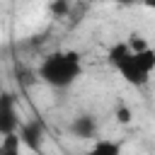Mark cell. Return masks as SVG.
<instances>
[{
  "label": "cell",
  "mask_w": 155,
  "mask_h": 155,
  "mask_svg": "<svg viewBox=\"0 0 155 155\" xmlns=\"http://www.w3.org/2000/svg\"><path fill=\"white\" fill-rule=\"evenodd\" d=\"M85 155H121V143L111 138H97Z\"/></svg>",
  "instance_id": "6"
},
{
  "label": "cell",
  "mask_w": 155,
  "mask_h": 155,
  "mask_svg": "<svg viewBox=\"0 0 155 155\" xmlns=\"http://www.w3.org/2000/svg\"><path fill=\"white\" fill-rule=\"evenodd\" d=\"M109 65L133 87H143L150 82V75L155 70V51L148 46L143 51H131L126 41L114 44L107 53Z\"/></svg>",
  "instance_id": "1"
},
{
  "label": "cell",
  "mask_w": 155,
  "mask_h": 155,
  "mask_svg": "<svg viewBox=\"0 0 155 155\" xmlns=\"http://www.w3.org/2000/svg\"><path fill=\"white\" fill-rule=\"evenodd\" d=\"M114 114H116V119H119L121 124H128V121H131V111H128V107H124V104H119V107L114 109Z\"/></svg>",
  "instance_id": "8"
},
{
  "label": "cell",
  "mask_w": 155,
  "mask_h": 155,
  "mask_svg": "<svg viewBox=\"0 0 155 155\" xmlns=\"http://www.w3.org/2000/svg\"><path fill=\"white\" fill-rule=\"evenodd\" d=\"M22 140H19V133H5L0 136V155H22Z\"/></svg>",
  "instance_id": "7"
},
{
  "label": "cell",
  "mask_w": 155,
  "mask_h": 155,
  "mask_svg": "<svg viewBox=\"0 0 155 155\" xmlns=\"http://www.w3.org/2000/svg\"><path fill=\"white\" fill-rule=\"evenodd\" d=\"M68 131H70V136H75L80 140H92L99 136V121L92 114H78L68 124Z\"/></svg>",
  "instance_id": "5"
},
{
  "label": "cell",
  "mask_w": 155,
  "mask_h": 155,
  "mask_svg": "<svg viewBox=\"0 0 155 155\" xmlns=\"http://www.w3.org/2000/svg\"><path fill=\"white\" fill-rule=\"evenodd\" d=\"M19 140H22V148L31 150V153H41L44 150V143H46V124L41 119H31V121H22L19 128Z\"/></svg>",
  "instance_id": "3"
},
{
  "label": "cell",
  "mask_w": 155,
  "mask_h": 155,
  "mask_svg": "<svg viewBox=\"0 0 155 155\" xmlns=\"http://www.w3.org/2000/svg\"><path fill=\"white\" fill-rule=\"evenodd\" d=\"M80 75H82V56L70 48L46 53L36 70V78L53 90H68L80 80Z\"/></svg>",
  "instance_id": "2"
},
{
  "label": "cell",
  "mask_w": 155,
  "mask_h": 155,
  "mask_svg": "<svg viewBox=\"0 0 155 155\" xmlns=\"http://www.w3.org/2000/svg\"><path fill=\"white\" fill-rule=\"evenodd\" d=\"M19 114H17V94L10 90H0V136L15 133L19 128Z\"/></svg>",
  "instance_id": "4"
},
{
  "label": "cell",
  "mask_w": 155,
  "mask_h": 155,
  "mask_svg": "<svg viewBox=\"0 0 155 155\" xmlns=\"http://www.w3.org/2000/svg\"><path fill=\"white\" fill-rule=\"evenodd\" d=\"M65 10H68V2L65 0H53L51 2V12L53 15H65Z\"/></svg>",
  "instance_id": "9"
},
{
  "label": "cell",
  "mask_w": 155,
  "mask_h": 155,
  "mask_svg": "<svg viewBox=\"0 0 155 155\" xmlns=\"http://www.w3.org/2000/svg\"><path fill=\"white\" fill-rule=\"evenodd\" d=\"M116 5H138V2H145V5H153V0H114Z\"/></svg>",
  "instance_id": "10"
}]
</instances>
